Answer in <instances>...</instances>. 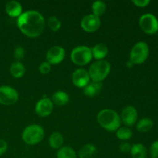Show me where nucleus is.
<instances>
[{"instance_id": "f257e3e1", "label": "nucleus", "mask_w": 158, "mask_h": 158, "mask_svg": "<svg viewBox=\"0 0 158 158\" xmlns=\"http://www.w3.org/2000/svg\"><path fill=\"white\" fill-rule=\"evenodd\" d=\"M17 27L27 37L36 38L44 30L45 19L38 11H26L17 19Z\"/></svg>"}, {"instance_id": "f03ea898", "label": "nucleus", "mask_w": 158, "mask_h": 158, "mask_svg": "<svg viewBox=\"0 0 158 158\" xmlns=\"http://www.w3.org/2000/svg\"><path fill=\"white\" fill-rule=\"evenodd\" d=\"M97 123L101 127L107 131H117L121 127L120 115L111 109H103L97 116Z\"/></svg>"}, {"instance_id": "7ed1b4c3", "label": "nucleus", "mask_w": 158, "mask_h": 158, "mask_svg": "<svg viewBox=\"0 0 158 158\" xmlns=\"http://www.w3.org/2000/svg\"><path fill=\"white\" fill-rule=\"evenodd\" d=\"M111 66L106 60H97L90 65L89 68V73L90 80L94 82H99L105 80L110 73Z\"/></svg>"}, {"instance_id": "20e7f679", "label": "nucleus", "mask_w": 158, "mask_h": 158, "mask_svg": "<svg viewBox=\"0 0 158 158\" xmlns=\"http://www.w3.org/2000/svg\"><path fill=\"white\" fill-rule=\"evenodd\" d=\"M44 136V130L41 126L32 124L25 128L22 134V139L26 144L35 145L43 140Z\"/></svg>"}, {"instance_id": "39448f33", "label": "nucleus", "mask_w": 158, "mask_h": 158, "mask_svg": "<svg viewBox=\"0 0 158 158\" xmlns=\"http://www.w3.org/2000/svg\"><path fill=\"white\" fill-rule=\"evenodd\" d=\"M92 59L93 55L91 49L86 46H77L71 51V61L77 66H85L91 62Z\"/></svg>"}, {"instance_id": "423d86ee", "label": "nucleus", "mask_w": 158, "mask_h": 158, "mask_svg": "<svg viewBox=\"0 0 158 158\" xmlns=\"http://www.w3.org/2000/svg\"><path fill=\"white\" fill-rule=\"evenodd\" d=\"M149 56V46L147 43L140 41L133 46L130 52V61L133 64H142L144 63Z\"/></svg>"}, {"instance_id": "0eeeda50", "label": "nucleus", "mask_w": 158, "mask_h": 158, "mask_svg": "<svg viewBox=\"0 0 158 158\" xmlns=\"http://www.w3.org/2000/svg\"><path fill=\"white\" fill-rule=\"evenodd\" d=\"M139 26L146 34L154 35L158 32V20L153 14H143L139 19Z\"/></svg>"}, {"instance_id": "6e6552de", "label": "nucleus", "mask_w": 158, "mask_h": 158, "mask_svg": "<svg viewBox=\"0 0 158 158\" xmlns=\"http://www.w3.org/2000/svg\"><path fill=\"white\" fill-rule=\"evenodd\" d=\"M19 100V94L16 89L10 86H0V103L9 106L16 103Z\"/></svg>"}, {"instance_id": "1a4fd4ad", "label": "nucleus", "mask_w": 158, "mask_h": 158, "mask_svg": "<svg viewBox=\"0 0 158 158\" xmlns=\"http://www.w3.org/2000/svg\"><path fill=\"white\" fill-rule=\"evenodd\" d=\"M66 56L64 48L60 46H54L46 52V61L50 65H57L61 63Z\"/></svg>"}, {"instance_id": "9d476101", "label": "nucleus", "mask_w": 158, "mask_h": 158, "mask_svg": "<svg viewBox=\"0 0 158 158\" xmlns=\"http://www.w3.org/2000/svg\"><path fill=\"white\" fill-rule=\"evenodd\" d=\"M81 27L85 32H94L97 31L101 25V21H100V17L94 15V14H89L86 15L82 19Z\"/></svg>"}, {"instance_id": "9b49d317", "label": "nucleus", "mask_w": 158, "mask_h": 158, "mask_svg": "<svg viewBox=\"0 0 158 158\" xmlns=\"http://www.w3.org/2000/svg\"><path fill=\"white\" fill-rule=\"evenodd\" d=\"M121 123L125 125V127H132L137 123V111L136 108L133 106H127L122 110L121 114L120 115Z\"/></svg>"}, {"instance_id": "f8f14e48", "label": "nucleus", "mask_w": 158, "mask_h": 158, "mask_svg": "<svg viewBox=\"0 0 158 158\" xmlns=\"http://www.w3.org/2000/svg\"><path fill=\"white\" fill-rule=\"evenodd\" d=\"M54 104L51 99L44 97L39 100L35 106V111L38 116L41 117H46L50 115L53 110Z\"/></svg>"}, {"instance_id": "ddd939ff", "label": "nucleus", "mask_w": 158, "mask_h": 158, "mask_svg": "<svg viewBox=\"0 0 158 158\" xmlns=\"http://www.w3.org/2000/svg\"><path fill=\"white\" fill-rule=\"evenodd\" d=\"M72 82L75 86L83 89L90 82L88 71L82 68L76 69L72 74Z\"/></svg>"}, {"instance_id": "4468645a", "label": "nucleus", "mask_w": 158, "mask_h": 158, "mask_svg": "<svg viewBox=\"0 0 158 158\" xmlns=\"http://www.w3.org/2000/svg\"><path fill=\"white\" fill-rule=\"evenodd\" d=\"M5 10L8 15L13 18H19L23 13V6L19 2L12 0L6 3Z\"/></svg>"}, {"instance_id": "2eb2a0df", "label": "nucleus", "mask_w": 158, "mask_h": 158, "mask_svg": "<svg viewBox=\"0 0 158 158\" xmlns=\"http://www.w3.org/2000/svg\"><path fill=\"white\" fill-rule=\"evenodd\" d=\"M93 58L97 60H103L109 52L107 46L104 43H98L91 49Z\"/></svg>"}, {"instance_id": "dca6fc26", "label": "nucleus", "mask_w": 158, "mask_h": 158, "mask_svg": "<svg viewBox=\"0 0 158 158\" xmlns=\"http://www.w3.org/2000/svg\"><path fill=\"white\" fill-rule=\"evenodd\" d=\"M102 88H103V84L102 83H99V82H94L92 81L88 85H86L84 88H83V94L89 97H93L97 96L99 93L101 91Z\"/></svg>"}, {"instance_id": "f3484780", "label": "nucleus", "mask_w": 158, "mask_h": 158, "mask_svg": "<svg viewBox=\"0 0 158 158\" xmlns=\"http://www.w3.org/2000/svg\"><path fill=\"white\" fill-rule=\"evenodd\" d=\"M51 100L53 103V104L57 105V106H64L68 103L69 97V95L65 91L59 90L52 94Z\"/></svg>"}, {"instance_id": "a211bd4d", "label": "nucleus", "mask_w": 158, "mask_h": 158, "mask_svg": "<svg viewBox=\"0 0 158 158\" xmlns=\"http://www.w3.org/2000/svg\"><path fill=\"white\" fill-rule=\"evenodd\" d=\"M9 70H10L11 75L14 78L19 79L24 76L25 73H26V68L21 62L15 61L11 64Z\"/></svg>"}, {"instance_id": "6ab92c4d", "label": "nucleus", "mask_w": 158, "mask_h": 158, "mask_svg": "<svg viewBox=\"0 0 158 158\" xmlns=\"http://www.w3.org/2000/svg\"><path fill=\"white\" fill-rule=\"evenodd\" d=\"M49 144L51 148L54 150H59L63 147V137L60 133L54 132L49 136Z\"/></svg>"}, {"instance_id": "aec40b11", "label": "nucleus", "mask_w": 158, "mask_h": 158, "mask_svg": "<svg viewBox=\"0 0 158 158\" xmlns=\"http://www.w3.org/2000/svg\"><path fill=\"white\" fill-rule=\"evenodd\" d=\"M97 153V148L94 145L88 143L84 145L79 151L78 156L80 158H92Z\"/></svg>"}, {"instance_id": "412c9836", "label": "nucleus", "mask_w": 158, "mask_h": 158, "mask_svg": "<svg viewBox=\"0 0 158 158\" xmlns=\"http://www.w3.org/2000/svg\"><path fill=\"white\" fill-rule=\"evenodd\" d=\"M133 158H147V149L144 145L141 143H136L132 145L131 152Z\"/></svg>"}, {"instance_id": "4be33fe9", "label": "nucleus", "mask_w": 158, "mask_h": 158, "mask_svg": "<svg viewBox=\"0 0 158 158\" xmlns=\"http://www.w3.org/2000/svg\"><path fill=\"white\" fill-rule=\"evenodd\" d=\"M56 156L57 158H77L76 151L69 146L62 147L57 151Z\"/></svg>"}, {"instance_id": "5701e85b", "label": "nucleus", "mask_w": 158, "mask_h": 158, "mask_svg": "<svg viewBox=\"0 0 158 158\" xmlns=\"http://www.w3.org/2000/svg\"><path fill=\"white\" fill-rule=\"evenodd\" d=\"M153 125H154V123H153L151 119L143 118L137 122V131L142 133L148 132V131L152 129Z\"/></svg>"}, {"instance_id": "b1692460", "label": "nucleus", "mask_w": 158, "mask_h": 158, "mask_svg": "<svg viewBox=\"0 0 158 158\" xmlns=\"http://www.w3.org/2000/svg\"><path fill=\"white\" fill-rule=\"evenodd\" d=\"M116 135L117 137L120 140L126 141L130 140L132 137L133 133L132 131L127 127H120L117 131H116Z\"/></svg>"}, {"instance_id": "393cba45", "label": "nucleus", "mask_w": 158, "mask_h": 158, "mask_svg": "<svg viewBox=\"0 0 158 158\" xmlns=\"http://www.w3.org/2000/svg\"><path fill=\"white\" fill-rule=\"evenodd\" d=\"M92 14L100 17L105 13L106 9V6L103 1H95L91 6Z\"/></svg>"}, {"instance_id": "a878e982", "label": "nucleus", "mask_w": 158, "mask_h": 158, "mask_svg": "<svg viewBox=\"0 0 158 158\" xmlns=\"http://www.w3.org/2000/svg\"><path fill=\"white\" fill-rule=\"evenodd\" d=\"M48 26L53 32H56L61 28L62 23L56 16H50L48 19Z\"/></svg>"}, {"instance_id": "bb28decb", "label": "nucleus", "mask_w": 158, "mask_h": 158, "mask_svg": "<svg viewBox=\"0 0 158 158\" xmlns=\"http://www.w3.org/2000/svg\"><path fill=\"white\" fill-rule=\"evenodd\" d=\"M13 54L15 60L20 62L25 56L24 48L22 47V46H17V47H15V50H14Z\"/></svg>"}, {"instance_id": "cd10ccee", "label": "nucleus", "mask_w": 158, "mask_h": 158, "mask_svg": "<svg viewBox=\"0 0 158 158\" xmlns=\"http://www.w3.org/2000/svg\"><path fill=\"white\" fill-rule=\"evenodd\" d=\"M51 70V65L47 61H44L39 66V71L42 74H48Z\"/></svg>"}, {"instance_id": "c85d7f7f", "label": "nucleus", "mask_w": 158, "mask_h": 158, "mask_svg": "<svg viewBox=\"0 0 158 158\" xmlns=\"http://www.w3.org/2000/svg\"><path fill=\"white\" fill-rule=\"evenodd\" d=\"M150 155L151 158H158V140H156L150 148Z\"/></svg>"}, {"instance_id": "c756f323", "label": "nucleus", "mask_w": 158, "mask_h": 158, "mask_svg": "<svg viewBox=\"0 0 158 158\" xmlns=\"http://www.w3.org/2000/svg\"><path fill=\"white\" fill-rule=\"evenodd\" d=\"M131 143H129L128 142H122L120 144V151L121 153H123V154H127V153L131 152Z\"/></svg>"}, {"instance_id": "7c9ffc66", "label": "nucleus", "mask_w": 158, "mask_h": 158, "mask_svg": "<svg viewBox=\"0 0 158 158\" xmlns=\"http://www.w3.org/2000/svg\"><path fill=\"white\" fill-rule=\"evenodd\" d=\"M132 3L135 5L137 7L144 8L148 6L151 3V2L150 0H133Z\"/></svg>"}, {"instance_id": "2f4dec72", "label": "nucleus", "mask_w": 158, "mask_h": 158, "mask_svg": "<svg viewBox=\"0 0 158 158\" xmlns=\"http://www.w3.org/2000/svg\"><path fill=\"white\" fill-rule=\"evenodd\" d=\"M8 149V144L6 143V141H5L4 140H2L0 139V157L2 156L7 151Z\"/></svg>"}, {"instance_id": "473e14b6", "label": "nucleus", "mask_w": 158, "mask_h": 158, "mask_svg": "<svg viewBox=\"0 0 158 158\" xmlns=\"http://www.w3.org/2000/svg\"><path fill=\"white\" fill-rule=\"evenodd\" d=\"M126 65H127V66H128V67H130V68H131V67H132L133 66H134V64H133V63H132V62H131V61H130V60H129V61H127V62Z\"/></svg>"}]
</instances>
